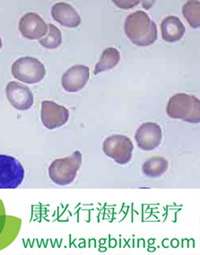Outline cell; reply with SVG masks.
Segmentation results:
<instances>
[{
    "label": "cell",
    "instance_id": "obj_14",
    "mask_svg": "<svg viewBox=\"0 0 200 255\" xmlns=\"http://www.w3.org/2000/svg\"><path fill=\"white\" fill-rule=\"evenodd\" d=\"M120 60V53L115 48H107L100 55V60L96 64L95 75L104 72L107 70L114 69Z\"/></svg>",
    "mask_w": 200,
    "mask_h": 255
},
{
    "label": "cell",
    "instance_id": "obj_5",
    "mask_svg": "<svg viewBox=\"0 0 200 255\" xmlns=\"http://www.w3.org/2000/svg\"><path fill=\"white\" fill-rule=\"evenodd\" d=\"M134 146L131 139L124 135H112L102 144L105 155L119 164H126L131 160Z\"/></svg>",
    "mask_w": 200,
    "mask_h": 255
},
{
    "label": "cell",
    "instance_id": "obj_3",
    "mask_svg": "<svg viewBox=\"0 0 200 255\" xmlns=\"http://www.w3.org/2000/svg\"><path fill=\"white\" fill-rule=\"evenodd\" d=\"M81 164L82 154L79 151L65 158L54 160L49 167L50 180L57 185H69L75 181Z\"/></svg>",
    "mask_w": 200,
    "mask_h": 255
},
{
    "label": "cell",
    "instance_id": "obj_11",
    "mask_svg": "<svg viewBox=\"0 0 200 255\" xmlns=\"http://www.w3.org/2000/svg\"><path fill=\"white\" fill-rule=\"evenodd\" d=\"M90 78V69L85 65H75L62 76L61 85L65 91L77 93L87 86Z\"/></svg>",
    "mask_w": 200,
    "mask_h": 255
},
{
    "label": "cell",
    "instance_id": "obj_13",
    "mask_svg": "<svg viewBox=\"0 0 200 255\" xmlns=\"http://www.w3.org/2000/svg\"><path fill=\"white\" fill-rule=\"evenodd\" d=\"M162 38L166 42H176L182 39L186 32V28L177 16L170 15L161 23Z\"/></svg>",
    "mask_w": 200,
    "mask_h": 255
},
{
    "label": "cell",
    "instance_id": "obj_18",
    "mask_svg": "<svg viewBox=\"0 0 200 255\" xmlns=\"http://www.w3.org/2000/svg\"><path fill=\"white\" fill-rule=\"evenodd\" d=\"M2 45H3V43H2V40H1V38H0V50H1V48H2Z\"/></svg>",
    "mask_w": 200,
    "mask_h": 255
},
{
    "label": "cell",
    "instance_id": "obj_7",
    "mask_svg": "<svg viewBox=\"0 0 200 255\" xmlns=\"http://www.w3.org/2000/svg\"><path fill=\"white\" fill-rule=\"evenodd\" d=\"M69 111L63 105H59L51 101L41 103V120L48 129L62 127L68 123Z\"/></svg>",
    "mask_w": 200,
    "mask_h": 255
},
{
    "label": "cell",
    "instance_id": "obj_10",
    "mask_svg": "<svg viewBox=\"0 0 200 255\" xmlns=\"http://www.w3.org/2000/svg\"><path fill=\"white\" fill-rule=\"evenodd\" d=\"M163 137L162 128L157 123H146L140 125L135 135L138 147L144 151L157 148Z\"/></svg>",
    "mask_w": 200,
    "mask_h": 255
},
{
    "label": "cell",
    "instance_id": "obj_8",
    "mask_svg": "<svg viewBox=\"0 0 200 255\" xmlns=\"http://www.w3.org/2000/svg\"><path fill=\"white\" fill-rule=\"evenodd\" d=\"M5 96L14 108L18 111L31 109L34 98L31 89L22 83L12 81L5 87Z\"/></svg>",
    "mask_w": 200,
    "mask_h": 255
},
{
    "label": "cell",
    "instance_id": "obj_15",
    "mask_svg": "<svg viewBox=\"0 0 200 255\" xmlns=\"http://www.w3.org/2000/svg\"><path fill=\"white\" fill-rule=\"evenodd\" d=\"M168 161L162 156H153L142 165V171L147 177L158 178L168 169Z\"/></svg>",
    "mask_w": 200,
    "mask_h": 255
},
{
    "label": "cell",
    "instance_id": "obj_16",
    "mask_svg": "<svg viewBox=\"0 0 200 255\" xmlns=\"http://www.w3.org/2000/svg\"><path fill=\"white\" fill-rule=\"evenodd\" d=\"M182 14L191 27H200V0L187 2L186 4L182 6Z\"/></svg>",
    "mask_w": 200,
    "mask_h": 255
},
{
    "label": "cell",
    "instance_id": "obj_12",
    "mask_svg": "<svg viewBox=\"0 0 200 255\" xmlns=\"http://www.w3.org/2000/svg\"><path fill=\"white\" fill-rule=\"evenodd\" d=\"M50 14L56 22L65 27L76 28L81 23V17L77 10L65 2L55 4L51 8Z\"/></svg>",
    "mask_w": 200,
    "mask_h": 255
},
{
    "label": "cell",
    "instance_id": "obj_2",
    "mask_svg": "<svg viewBox=\"0 0 200 255\" xmlns=\"http://www.w3.org/2000/svg\"><path fill=\"white\" fill-rule=\"evenodd\" d=\"M166 113L171 118L181 119L186 123H200V100L187 94H177L169 99Z\"/></svg>",
    "mask_w": 200,
    "mask_h": 255
},
{
    "label": "cell",
    "instance_id": "obj_4",
    "mask_svg": "<svg viewBox=\"0 0 200 255\" xmlns=\"http://www.w3.org/2000/svg\"><path fill=\"white\" fill-rule=\"evenodd\" d=\"M11 71L15 79L28 85L41 82L46 75L43 63L32 57L16 59L12 65Z\"/></svg>",
    "mask_w": 200,
    "mask_h": 255
},
{
    "label": "cell",
    "instance_id": "obj_6",
    "mask_svg": "<svg viewBox=\"0 0 200 255\" xmlns=\"http://www.w3.org/2000/svg\"><path fill=\"white\" fill-rule=\"evenodd\" d=\"M23 165L10 155H0V189H15L23 182Z\"/></svg>",
    "mask_w": 200,
    "mask_h": 255
},
{
    "label": "cell",
    "instance_id": "obj_17",
    "mask_svg": "<svg viewBox=\"0 0 200 255\" xmlns=\"http://www.w3.org/2000/svg\"><path fill=\"white\" fill-rule=\"evenodd\" d=\"M49 32L45 37L39 40V42L43 48L54 50L59 48L62 43V34L59 28L55 26L54 24H49Z\"/></svg>",
    "mask_w": 200,
    "mask_h": 255
},
{
    "label": "cell",
    "instance_id": "obj_9",
    "mask_svg": "<svg viewBox=\"0 0 200 255\" xmlns=\"http://www.w3.org/2000/svg\"><path fill=\"white\" fill-rule=\"evenodd\" d=\"M19 32L28 40H41L48 33L49 26L36 13H27L22 16L18 23Z\"/></svg>",
    "mask_w": 200,
    "mask_h": 255
},
{
    "label": "cell",
    "instance_id": "obj_1",
    "mask_svg": "<svg viewBox=\"0 0 200 255\" xmlns=\"http://www.w3.org/2000/svg\"><path fill=\"white\" fill-rule=\"evenodd\" d=\"M125 34L132 43L140 47L154 44L157 40V26L144 11L128 14L124 23Z\"/></svg>",
    "mask_w": 200,
    "mask_h": 255
}]
</instances>
